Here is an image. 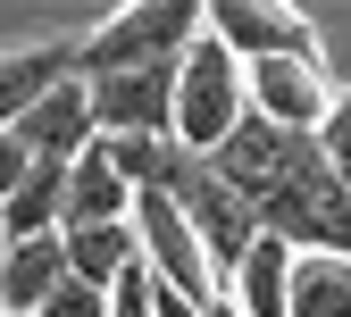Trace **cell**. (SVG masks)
Masks as SVG:
<instances>
[{"label": "cell", "instance_id": "4", "mask_svg": "<svg viewBox=\"0 0 351 317\" xmlns=\"http://www.w3.org/2000/svg\"><path fill=\"white\" fill-rule=\"evenodd\" d=\"M0 142H17V151H25V159H42V167H75V159H93V151H101L93 84H59L51 101H34L25 117L0 125Z\"/></svg>", "mask_w": 351, "mask_h": 317}, {"label": "cell", "instance_id": "1", "mask_svg": "<svg viewBox=\"0 0 351 317\" xmlns=\"http://www.w3.org/2000/svg\"><path fill=\"white\" fill-rule=\"evenodd\" d=\"M201 34H209V9H193V0H125V9L67 34V67H75V84L134 75V67H176Z\"/></svg>", "mask_w": 351, "mask_h": 317}, {"label": "cell", "instance_id": "6", "mask_svg": "<svg viewBox=\"0 0 351 317\" xmlns=\"http://www.w3.org/2000/svg\"><path fill=\"white\" fill-rule=\"evenodd\" d=\"M184 67V59H176ZM176 67H134V75H101L93 109H101V142L109 134H176Z\"/></svg>", "mask_w": 351, "mask_h": 317}, {"label": "cell", "instance_id": "2", "mask_svg": "<svg viewBox=\"0 0 351 317\" xmlns=\"http://www.w3.org/2000/svg\"><path fill=\"white\" fill-rule=\"evenodd\" d=\"M251 117H259L251 109V67L217 34H201L193 51H184V67H176V142L201 151V159H217Z\"/></svg>", "mask_w": 351, "mask_h": 317}, {"label": "cell", "instance_id": "12", "mask_svg": "<svg viewBox=\"0 0 351 317\" xmlns=\"http://www.w3.org/2000/svg\"><path fill=\"white\" fill-rule=\"evenodd\" d=\"M42 317H109V292H93V284L67 276V284L51 292V309H42Z\"/></svg>", "mask_w": 351, "mask_h": 317}, {"label": "cell", "instance_id": "10", "mask_svg": "<svg viewBox=\"0 0 351 317\" xmlns=\"http://www.w3.org/2000/svg\"><path fill=\"white\" fill-rule=\"evenodd\" d=\"M67 267H75V284L117 292L143 267V242H134V225H75V234H67Z\"/></svg>", "mask_w": 351, "mask_h": 317}, {"label": "cell", "instance_id": "7", "mask_svg": "<svg viewBox=\"0 0 351 317\" xmlns=\"http://www.w3.org/2000/svg\"><path fill=\"white\" fill-rule=\"evenodd\" d=\"M67 276H75V267H67V234L9 242V259H0V309H9V317H42Z\"/></svg>", "mask_w": 351, "mask_h": 317}, {"label": "cell", "instance_id": "11", "mask_svg": "<svg viewBox=\"0 0 351 317\" xmlns=\"http://www.w3.org/2000/svg\"><path fill=\"white\" fill-rule=\"evenodd\" d=\"M318 151H326V167L351 184V84H343V101H335V117L318 125Z\"/></svg>", "mask_w": 351, "mask_h": 317}, {"label": "cell", "instance_id": "9", "mask_svg": "<svg viewBox=\"0 0 351 317\" xmlns=\"http://www.w3.org/2000/svg\"><path fill=\"white\" fill-rule=\"evenodd\" d=\"M134 184L109 167V151H93V159H75L67 167V234L75 225H134Z\"/></svg>", "mask_w": 351, "mask_h": 317}, {"label": "cell", "instance_id": "5", "mask_svg": "<svg viewBox=\"0 0 351 317\" xmlns=\"http://www.w3.org/2000/svg\"><path fill=\"white\" fill-rule=\"evenodd\" d=\"M209 34L243 67H259V59H318V25L301 9H285V0H209Z\"/></svg>", "mask_w": 351, "mask_h": 317}, {"label": "cell", "instance_id": "8", "mask_svg": "<svg viewBox=\"0 0 351 317\" xmlns=\"http://www.w3.org/2000/svg\"><path fill=\"white\" fill-rule=\"evenodd\" d=\"M293 276H301V251L268 234V242L226 276V301H234L243 317H293Z\"/></svg>", "mask_w": 351, "mask_h": 317}, {"label": "cell", "instance_id": "3", "mask_svg": "<svg viewBox=\"0 0 351 317\" xmlns=\"http://www.w3.org/2000/svg\"><path fill=\"white\" fill-rule=\"evenodd\" d=\"M167 201L193 217V234L209 242V259H217V276H234V267L268 242V217H259L226 175H217V159H201V151H176V167H167Z\"/></svg>", "mask_w": 351, "mask_h": 317}]
</instances>
